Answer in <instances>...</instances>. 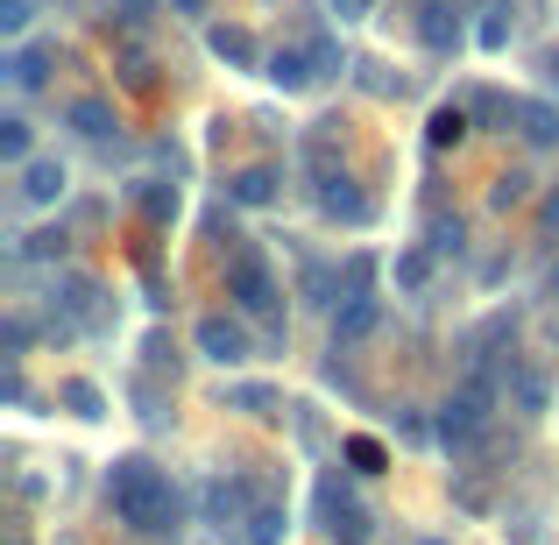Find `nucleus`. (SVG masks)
<instances>
[{"instance_id":"423d86ee","label":"nucleus","mask_w":559,"mask_h":545,"mask_svg":"<svg viewBox=\"0 0 559 545\" xmlns=\"http://www.w3.org/2000/svg\"><path fill=\"white\" fill-rule=\"evenodd\" d=\"M199 355L205 362H219V368H234V362H248V355H255V347H248V333L241 327H234V319H199Z\"/></svg>"},{"instance_id":"393cba45","label":"nucleus","mask_w":559,"mask_h":545,"mask_svg":"<svg viewBox=\"0 0 559 545\" xmlns=\"http://www.w3.org/2000/svg\"><path fill=\"white\" fill-rule=\"evenodd\" d=\"M0 156H8V164H28V121H22V114L0 121Z\"/></svg>"},{"instance_id":"5701e85b","label":"nucleus","mask_w":559,"mask_h":545,"mask_svg":"<svg viewBox=\"0 0 559 545\" xmlns=\"http://www.w3.org/2000/svg\"><path fill=\"white\" fill-rule=\"evenodd\" d=\"M227 411H248V418H270V411H276V390H262V382H241V390H227Z\"/></svg>"},{"instance_id":"412c9836","label":"nucleus","mask_w":559,"mask_h":545,"mask_svg":"<svg viewBox=\"0 0 559 545\" xmlns=\"http://www.w3.org/2000/svg\"><path fill=\"white\" fill-rule=\"evenodd\" d=\"M432 284V248H411V256H396V291H425Z\"/></svg>"},{"instance_id":"39448f33","label":"nucleus","mask_w":559,"mask_h":545,"mask_svg":"<svg viewBox=\"0 0 559 545\" xmlns=\"http://www.w3.org/2000/svg\"><path fill=\"white\" fill-rule=\"evenodd\" d=\"M319 213H326V220H347V227H369V213H376V205L355 191V178L326 170V178H319Z\"/></svg>"},{"instance_id":"72a5a7b5","label":"nucleus","mask_w":559,"mask_h":545,"mask_svg":"<svg viewBox=\"0 0 559 545\" xmlns=\"http://www.w3.org/2000/svg\"><path fill=\"white\" fill-rule=\"evenodd\" d=\"M178 14H213V0H170Z\"/></svg>"},{"instance_id":"6ab92c4d","label":"nucleus","mask_w":559,"mask_h":545,"mask_svg":"<svg viewBox=\"0 0 559 545\" xmlns=\"http://www.w3.org/2000/svg\"><path fill=\"white\" fill-rule=\"evenodd\" d=\"M347 467H355V475H382V467H390V453H382V439H369V433H355L347 439Z\"/></svg>"},{"instance_id":"e433bc0d","label":"nucleus","mask_w":559,"mask_h":545,"mask_svg":"<svg viewBox=\"0 0 559 545\" xmlns=\"http://www.w3.org/2000/svg\"><path fill=\"white\" fill-rule=\"evenodd\" d=\"M546 85H559V50H552V57H546Z\"/></svg>"},{"instance_id":"58836bf2","label":"nucleus","mask_w":559,"mask_h":545,"mask_svg":"<svg viewBox=\"0 0 559 545\" xmlns=\"http://www.w3.org/2000/svg\"><path fill=\"white\" fill-rule=\"evenodd\" d=\"M8 545H28V538H8Z\"/></svg>"},{"instance_id":"2f4dec72","label":"nucleus","mask_w":559,"mask_h":545,"mask_svg":"<svg viewBox=\"0 0 559 545\" xmlns=\"http://www.w3.org/2000/svg\"><path fill=\"white\" fill-rule=\"evenodd\" d=\"M178 213V191H150V220H170Z\"/></svg>"},{"instance_id":"a211bd4d","label":"nucleus","mask_w":559,"mask_h":545,"mask_svg":"<svg viewBox=\"0 0 559 545\" xmlns=\"http://www.w3.org/2000/svg\"><path fill=\"white\" fill-rule=\"evenodd\" d=\"M425 142H432V150H461V142H467V114L461 107H439L432 128H425Z\"/></svg>"},{"instance_id":"9d476101","label":"nucleus","mask_w":559,"mask_h":545,"mask_svg":"<svg viewBox=\"0 0 559 545\" xmlns=\"http://www.w3.org/2000/svg\"><path fill=\"white\" fill-rule=\"evenodd\" d=\"M510 114L524 121V142H532V150H559V114L552 107H538V99H510Z\"/></svg>"},{"instance_id":"aec40b11","label":"nucleus","mask_w":559,"mask_h":545,"mask_svg":"<svg viewBox=\"0 0 559 545\" xmlns=\"http://www.w3.org/2000/svg\"><path fill=\"white\" fill-rule=\"evenodd\" d=\"M425 43H432V50H461V14L453 8H425Z\"/></svg>"},{"instance_id":"7ed1b4c3","label":"nucleus","mask_w":559,"mask_h":545,"mask_svg":"<svg viewBox=\"0 0 559 545\" xmlns=\"http://www.w3.org/2000/svg\"><path fill=\"white\" fill-rule=\"evenodd\" d=\"M489 404H496V382H489V376H467L461 390L439 404V439H447V447L475 439V433H481V418H489Z\"/></svg>"},{"instance_id":"2eb2a0df","label":"nucleus","mask_w":559,"mask_h":545,"mask_svg":"<svg viewBox=\"0 0 559 545\" xmlns=\"http://www.w3.org/2000/svg\"><path fill=\"white\" fill-rule=\"evenodd\" d=\"M43 79H50V50H14V57H8V85H22V93H36Z\"/></svg>"},{"instance_id":"6e6552de","label":"nucleus","mask_w":559,"mask_h":545,"mask_svg":"<svg viewBox=\"0 0 559 545\" xmlns=\"http://www.w3.org/2000/svg\"><path fill=\"white\" fill-rule=\"evenodd\" d=\"M205 43H213V57H219V64H234V71H255V64H262L255 36H248V28H234V22H219Z\"/></svg>"},{"instance_id":"4be33fe9","label":"nucleus","mask_w":559,"mask_h":545,"mask_svg":"<svg viewBox=\"0 0 559 545\" xmlns=\"http://www.w3.org/2000/svg\"><path fill=\"white\" fill-rule=\"evenodd\" d=\"M241 503H248V489H241V482H213V496H205L213 524H234V518H241Z\"/></svg>"},{"instance_id":"20e7f679","label":"nucleus","mask_w":559,"mask_h":545,"mask_svg":"<svg viewBox=\"0 0 559 545\" xmlns=\"http://www.w3.org/2000/svg\"><path fill=\"white\" fill-rule=\"evenodd\" d=\"M319 524H326L333 538H347V545H361V538H369V510H361L355 496L341 489V475H326V482H319Z\"/></svg>"},{"instance_id":"a878e982","label":"nucleus","mask_w":559,"mask_h":545,"mask_svg":"<svg viewBox=\"0 0 559 545\" xmlns=\"http://www.w3.org/2000/svg\"><path fill=\"white\" fill-rule=\"evenodd\" d=\"M461 234H467V220H461V213H453V220L439 213V220H432V256H453V248H461Z\"/></svg>"},{"instance_id":"4468645a","label":"nucleus","mask_w":559,"mask_h":545,"mask_svg":"<svg viewBox=\"0 0 559 545\" xmlns=\"http://www.w3.org/2000/svg\"><path fill=\"white\" fill-rule=\"evenodd\" d=\"M510 396H518V411H524V418H538V411L552 404V382L538 376V368H510Z\"/></svg>"},{"instance_id":"1a4fd4ad","label":"nucleus","mask_w":559,"mask_h":545,"mask_svg":"<svg viewBox=\"0 0 559 545\" xmlns=\"http://www.w3.org/2000/svg\"><path fill=\"white\" fill-rule=\"evenodd\" d=\"M22 199L28 205H57L64 199V164H57V156H36V164L22 170Z\"/></svg>"},{"instance_id":"c756f323","label":"nucleus","mask_w":559,"mask_h":545,"mask_svg":"<svg viewBox=\"0 0 559 545\" xmlns=\"http://www.w3.org/2000/svg\"><path fill=\"white\" fill-rule=\"evenodd\" d=\"M121 71H128V85H156V71H150V57H142V50H128Z\"/></svg>"},{"instance_id":"f03ea898","label":"nucleus","mask_w":559,"mask_h":545,"mask_svg":"<svg viewBox=\"0 0 559 545\" xmlns=\"http://www.w3.org/2000/svg\"><path fill=\"white\" fill-rule=\"evenodd\" d=\"M227 298L241 305V312H255V319H276V312H284V291H276L270 262H262V256H248V248L227 262Z\"/></svg>"},{"instance_id":"473e14b6","label":"nucleus","mask_w":559,"mask_h":545,"mask_svg":"<svg viewBox=\"0 0 559 545\" xmlns=\"http://www.w3.org/2000/svg\"><path fill=\"white\" fill-rule=\"evenodd\" d=\"M538 220H546V234H559V191H552L546 205H538Z\"/></svg>"},{"instance_id":"cd10ccee","label":"nucleus","mask_w":559,"mask_h":545,"mask_svg":"<svg viewBox=\"0 0 559 545\" xmlns=\"http://www.w3.org/2000/svg\"><path fill=\"white\" fill-rule=\"evenodd\" d=\"M22 256H36V262L64 256V234H28V248H22Z\"/></svg>"},{"instance_id":"ddd939ff","label":"nucleus","mask_w":559,"mask_h":545,"mask_svg":"<svg viewBox=\"0 0 559 545\" xmlns=\"http://www.w3.org/2000/svg\"><path fill=\"white\" fill-rule=\"evenodd\" d=\"M376 319H382V305L369 298V291H361V298H347L341 319H333V347H341V341H361V333H376Z\"/></svg>"},{"instance_id":"b1692460","label":"nucleus","mask_w":559,"mask_h":545,"mask_svg":"<svg viewBox=\"0 0 559 545\" xmlns=\"http://www.w3.org/2000/svg\"><path fill=\"white\" fill-rule=\"evenodd\" d=\"M524 199H532V178H524V170H503V178L489 185V205H496V213H510V205H524Z\"/></svg>"},{"instance_id":"f704fd0d","label":"nucleus","mask_w":559,"mask_h":545,"mask_svg":"<svg viewBox=\"0 0 559 545\" xmlns=\"http://www.w3.org/2000/svg\"><path fill=\"white\" fill-rule=\"evenodd\" d=\"M142 8H150V0H121V22H142Z\"/></svg>"},{"instance_id":"bb28decb","label":"nucleus","mask_w":559,"mask_h":545,"mask_svg":"<svg viewBox=\"0 0 559 545\" xmlns=\"http://www.w3.org/2000/svg\"><path fill=\"white\" fill-rule=\"evenodd\" d=\"M510 43V8H489V22H481V50H503Z\"/></svg>"},{"instance_id":"f8f14e48","label":"nucleus","mask_w":559,"mask_h":545,"mask_svg":"<svg viewBox=\"0 0 559 545\" xmlns=\"http://www.w3.org/2000/svg\"><path fill=\"white\" fill-rule=\"evenodd\" d=\"M262 79H270V85H284V93H305V85L319 79V64H312V57H305V50H276Z\"/></svg>"},{"instance_id":"c9c22d12","label":"nucleus","mask_w":559,"mask_h":545,"mask_svg":"<svg viewBox=\"0 0 559 545\" xmlns=\"http://www.w3.org/2000/svg\"><path fill=\"white\" fill-rule=\"evenodd\" d=\"M546 298H559V262H552V270H546Z\"/></svg>"},{"instance_id":"9b49d317","label":"nucleus","mask_w":559,"mask_h":545,"mask_svg":"<svg viewBox=\"0 0 559 545\" xmlns=\"http://www.w3.org/2000/svg\"><path fill=\"white\" fill-rule=\"evenodd\" d=\"M227 199H234V205H270V199H276V170H270V164L234 170V178H227Z\"/></svg>"},{"instance_id":"f257e3e1","label":"nucleus","mask_w":559,"mask_h":545,"mask_svg":"<svg viewBox=\"0 0 559 545\" xmlns=\"http://www.w3.org/2000/svg\"><path fill=\"white\" fill-rule=\"evenodd\" d=\"M107 503L135 538H178V524H185L178 489H170L164 467L142 461V453H121V461L107 467Z\"/></svg>"},{"instance_id":"7c9ffc66","label":"nucleus","mask_w":559,"mask_h":545,"mask_svg":"<svg viewBox=\"0 0 559 545\" xmlns=\"http://www.w3.org/2000/svg\"><path fill=\"white\" fill-rule=\"evenodd\" d=\"M333 14H341V22H361V14H376V0H333Z\"/></svg>"},{"instance_id":"dca6fc26","label":"nucleus","mask_w":559,"mask_h":545,"mask_svg":"<svg viewBox=\"0 0 559 545\" xmlns=\"http://www.w3.org/2000/svg\"><path fill=\"white\" fill-rule=\"evenodd\" d=\"M284 532H290L284 503H255V510H248V545H276Z\"/></svg>"},{"instance_id":"f3484780","label":"nucleus","mask_w":559,"mask_h":545,"mask_svg":"<svg viewBox=\"0 0 559 545\" xmlns=\"http://www.w3.org/2000/svg\"><path fill=\"white\" fill-rule=\"evenodd\" d=\"M57 396H64V411H71V418H107V396H99V390H93L85 376H71V382H64Z\"/></svg>"},{"instance_id":"4c0bfd02","label":"nucleus","mask_w":559,"mask_h":545,"mask_svg":"<svg viewBox=\"0 0 559 545\" xmlns=\"http://www.w3.org/2000/svg\"><path fill=\"white\" fill-rule=\"evenodd\" d=\"M418 545H447V538H418Z\"/></svg>"},{"instance_id":"c85d7f7f","label":"nucleus","mask_w":559,"mask_h":545,"mask_svg":"<svg viewBox=\"0 0 559 545\" xmlns=\"http://www.w3.org/2000/svg\"><path fill=\"white\" fill-rule=\"evenodd\" d=\"M0 28H8V36H22V28H28V0H0Z\"/></svg>"},{"instance_id":"0eeeda50","label":"nucleus","mask_w":559,"mask_h":545,"mask_svg":"<svg viewBox=\"0 0 559 545\" xmlns=\"http://www.w3.org/2000/svg\"><path fill=\"white\" fill-rule=\"evenodd\" d=\"M64 121H71V128H79V135H85V142H107V135H114V128H121V121H114V99H99V93H85V99H71V107H64Z\"/></svg>"}]
</instances>
